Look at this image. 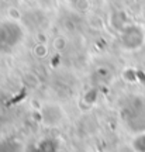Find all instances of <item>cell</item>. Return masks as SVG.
Segmentation results:
<instances>
[{"mask_svg": "<svg viewBox=\"0 0 145 152\" xmlns=\"http://www.w3.org/2000/svg\"><path fill=\"white\" fill-rule=\"evenodd\" d=\"M133 149L134 152H145V132L135 135L133 140Z\"/></svg>", "mask_w": 145, "mask_h": 152, "instance_id": "cell-1", "label": "cell"}]
</instances>
